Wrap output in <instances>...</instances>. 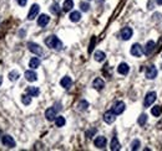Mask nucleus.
I'll use <instances>...</instances> for the list:
<instances>
[{
	"label": "nucleus",
	"instance_id": "nucleus-8",
	"mask_svg": "<svg viewBox=\"0 0 162 151\" xmlns=\"http://www.w3.org/2000/svg\"><path fill=\"white\" fill-rule=\"evenodd\" d=\"M155 47H156V45H155V42H153L152 40L147 41L146 45H145V48H143V53L146 54V56H148V54H151V53L153 52Z\"/></svg>",
	"mask_w": 162,
	"mask_h": 151
},
{
	"label": "nucleus",
	"instance_id": "nucleus-32",
	"mask_svg": "<svg viewBox=\"0 0 162 151\" xmlns=\"http://www.w3.org/2000/svg\"><path fill=\"white\" fill-rule=\"evenodd\" d=\"M140 145H141L140 140L135 139V140L131 143V150H137V149H140Z\"/></svg>",
	"mask_w": 162,
	"mask_h": 151
},
{
	"label": "nucleus",
	"instance_id": "nucleus-24",
	"mask_svg": "<svg viewBox=\"0 0 162 151\" xmlns=\"http://www.w3.org/2000/svg\"><path fill=\"white\" fill-rule=\"evenodd\" d=\"M120 143H118V140H117V138H112V140H111V150L112 151H116V150H120Z\"/></svg>",
	"mask_w": 162,
	"mask_h": 151
},
{
	"label": "nucleus",
	"instance_id": "nucleus-15",
	"mask_svg": "<svg viewBox=\"0 0 162 151\" xmlns=\"http://www.w3.org/2000/svg\"><path fill=\"white\" fill-rule=\"evenodd\" d=\"M93 143H95V146H96V147L104 149V147L106 146V143H107V141H106V138H105V136H97Z\"/></svg>",
	"mask_w": 162,
	"mask_h": 151
},
{
	"label": "nucleus",
	"instance_id": "nucleus-25",
	"mask_svg": "<svg viewBox=\"0 0 162 151\" xmlns=\"http://www.w3.org/2000/svg\"><path fill=\"white\" fill-rule=\"evenodd\" d=\"M151 113H152L153 117H160L161 113H162V108H161L160 105H155V107L151 109Z\"/></svg>",
	"mask_w": 162,
	"mask_h": 151
},
{
	"label": "nucleus",
	"instance_id": "nucleus-4",
	"mask_svg": "<svg viewBox=\"0 0 162 151\" xmlns=\"http://www.w3.org/2000/svg\"><path fill=\"white\" fill-rule=\"evenodd\" d=\"M156 92H150V93H147L146 94V97H145V102H143V105L147 108V107H150L153 104V102L156 100Z\"/></svg>",
	"mask_w": 162,
	"mask_h": 151
},
{
	"label": "nucleus",
	"instance_id": "nucleus-16",
	"mask_svg": "<svg viewBox=\"0 0 162 151\" xmlns=\"http://www.w3.org/2000/svg\"><path fill=\"white\" fill-rule=\"evenodd\" d=\"M60 84H61V87L62 88H65V89H69L70 87H71V84H72V79L70 78V77H64L61 80H60Z\"/></svg>",
	"mask_w": 162,
	"mask_h": 151
},
{
	"label": "nucleus",
	"instance_id": "nucleus-17",
	"mask_svg": "<svg viewBox=\"0 0 162 151\" xmlns=\"http://www.w3.org/2000/svg\"><path fill=\"white\" fill-rule=\"evenodd\" d=\"M49 22H50V18H49L48 15H45V14L40 15V18L37 19V25H39V26H41V27L46 26Z\"/></svg>",
	"mask_w": 162,
	"mask_h": 151
},
{
	"label": "nucleus",
	"instance_id": "nucleus-14",
	"mask_svg": "<svg viewBox=\"0 0 162 151\" xmlns=\"http://www.w3.org/2000/svg\"><path fill=\"white\" fill-rule=\"evenodd\" d=\"M92 87L95 88L96 90H102L104 87H105V82L101 78H96V79H93V82H92Z\"/></svg>",
	"mask_w": 162,
	"mask_h": 151
},
{
	"label": "nucleus",
	"instance_id": "nucleus-21",
	"mask_svg": "<svg viewBox=\"0 0 162 151\" xmlns=\"http://www.w3.org/2000/svg\"><path fill=\"white\" fill-rule=\"evenodd\" d=\"M105 57H106V54L102 51H96L95 54H93V58H95V61H97V62H102L105 60Z\"/></svg>",
	"mask_w": 162,
	"mask_h": 151
},
{
	"label": "nucleus",
	"instance_id": "nucleus-23",
	"mask_svg": "<svg viewBox=\"0 0 162 151\" xmlns=\"http://www.w3.org/2000/svg\"><path fill=\"white\" fill-rule=\"evenodd\" d=\"M80 19H81V14L79 11H74L70 14V20L72 22H77V21H80Z\"/></svg>",
	"mask_w": 162,
	"mask_h": 151
},
{
	"label": "nucleus",
	"instance_id": "nucleus-26",
	"mask_svg": "<svg viewBox=\"0 0 162 151\" xmlns=\"http://www.w3.org/2000/svg\"><path fill=\"white\" fill-rule=\"evenodd\" d=\"M65 123H66V120H65L64 117H56V118H55V124H56L58 128L64 126V125H65Z\"/></svg>",
	"mask_w": 162,
	"mask_h": 151
},
{
	"label": "nucleus",
	"instance_id": "nucleus-29",
	"mask_svg": "<svg viewBox=\"0 0 162 151\" xmlns=\"http://www.w3.org/2000/svg\"><path fill=\"white\" fill-rule=\"evenodd\" d=\"M9 79L10 80H18L19 79V72L18 71H11L9 73Z\"/></svg>",
	"mask_w": 162,
	"mask_h": 151
},
{
	"label": "nucleus",
	"instance_id": "nucleus-33",
	"mask_svg": "<svg viewBox=\"0 0 162 151\" xmlns=\"http://www.w3.org/2000/svg\"><path fill=\"white\" fill-rule=\"evenodd\" d=\"M80 8H81V10L83 11H85V12H87L89 10H90V5L87 4V3H80Z\"/></svg>",
	"mask_w": 162,
	"mask_h": 151
},
{
	"label": "nucleus",
	"instance_id": "nucleus-28",
	"mask_svg": "<svg viewBox=\"0 0 162 151\" xmlns=\"http://www.w3.org/2000/svg\"><path fill=\"white\" fill-rule=\"evenodd\" d=\"M137 123H139L140 126H143L146 123H147V115L146 114H141L140 118H139V120H137Z\"/></svg>",
	"mask_w": 162,
	"mask_h": 151
},
{
	"label": "nucleus",
	"instance_id": "nucleus-3",
	"mask_svg": "<svg viewBox=\"0 0 162 151\" xmlns=\"http://www.w3.org/2000/svg\"><path fill=\"white\" fill-rule=\"evenodd\" d=\"M125 108H126L125 103H124V102H121V100H118V102H116V103L114 104V107H112V112H114L116 115H120V114H122V113H124Z\"/></svg>",
	"mask_w": 162,
	"mask_h": 151
},
{
	"label": "nucleus",
	"instance_id": "nucleus-38",
	"mask_svg": "<svg viewBox=\"0 0 162 151\" xmlns=\"http://www.w3.org/2000/svg\"><path fill=\"white\" fill-rule=\"evenodd\" d=\"M156 3H157L158 5H162V0H156Z\"/></svg>",
	"mask_w": 162,
	"mask_h": 151
},
{
	"label": "nucleus",
	"instance_id": "nucleus-40",
	"mask_svg": "<svg viewBox=\"0 0 162 151\" xmlns=\"http://www.w3.org/2000/svg\"><path fill=\"white\" fill-rule=\"evenodd\" d=\"M0 135H2V131H0Z\"/></svg>",
	"mask_w": 162,
	"mask_h": 151
},
{
	"label": "nucleus",
	"instance_id": "nucleus-36",
	"mask_svg": "<svg viewBox=\"0 0 162 151\" xmlns=\"http://www.w3.org/2000/svg\"><path fill=\"white\" fill-rule=\"evenodd\" d=\"M161 48H162V36L160 37V41H158V45H157V47H155V50H157V52H160V51H161Z\"/></svg>",
	"mask_w": 162,
	"mask_h": 151
},
{
	"label": "nucleus",
	"instance_id": "nucleus-37",
	"mask_svg": "<svg viewBox=\"0 0 162 151\" xmlns=\"http://www.w3.org/2000/svg\"><path fill=\"white\" fill-rule=\"evenodd\" d=\"M18 3H19L20 6H25L26 3H28V0H18Z\"/></svg>",
	"mask_w": 162,
	"mask_h": 151
},
{
	"label": "nucleus",
	"instance_id": "nucleus-6",
	"mask_svg": "<svg viewBox=\"0 0 162 151\" xmlns=\"http://www.w3.org/2000/svg\"><path fill=\"white\" fill-rule=\"evenodd\" d=\"M157 77V68L155 66H148L146 68V78L147 79H155Z\"/></svg>",
	"mask_w": 162,
	"mask_h": 151
},
{
	"label": "nucleus",
	"instance_id": "nucleus-5",
	"mask_svg": "<svg viewBox=\"0 0 162 151\" xmlns=\"http://www.w3.org/2000/svg\"><path fill=\"white\" fill-rule=\"evenodd\" d=\"M2 143H3V145L4 146H6V147H9V149H12V147H15V140L11 138L10 135H4L3 138H2Z\"/></svg>",
	"mask_w": 162,
	"mask_h": 151
},
{
	"label": "nucleus",
	"instance_id": "nucleus-31",
	"mask_svg": "<svg viewBox=\"0 0 162 151\" xmlns=\"http://www.w3.org/2000/svg\"><path fill=\"white\" fill-rule=\"evenodd\" d=\"M77 107H79V110H86L87 107H89V103L86 100H81Z\"/></svg>",
	"mask_w": 162,
	"mask_h": 151
},
{
	"label": "nucleus",
	"instance_id": "nucleus-34",
	"mask_svg": "<svg viewBox=\"0 0 162 151\" xmlns=\"http://www.w3.org/2000/svg\"><path fill=\"white\" fill-rule=\"evenodd\" d=\"M95 42H96V38H95V36H93V37L91 38V42H90V46H89V52H90V53H91V52H92V50H93Z\"/></svg>",
	"mask_w": 162,
	"mask_h": 151
},
{
	"label": "nucleus",
	"instance_id": "nucleus-2",
	"mask_svg": "<svg viewBox=\"0 0 162 151\" xmlns=\"http://www.w3.org/2000/svg\"><path fill=\"white\" fill-rule=\"evenodd\" d=\"M28 47H29V51H30V52H33L34 54H37V56H43V54H44L43 48L40 47L37 44L29 42V44H28Z\"/></svg>",
	"mask_w": 162,
	"mask_h": 151
},
{
	"label": "nucleus",
	"instance_id": "nucleus-30",
	"mask_svg": "<svg viewBox=\"0 0 162 151\" xmlns=\"http://www.w3.org/2000/svg\"><path fill=\"white\" fill-rule=\"evenodd\" d=\"M50 10H51L52 14H55V15H59V14H60V6L58 4H52L51 8H50Z\"/></svg>",
	"mask_w": 162,
	"mask_h": 151
},
{
	"label": "nucleus",
	"instance_id": "nucleus-19",
	"mask_svg": "<svg viewBox=\"0 0 162 151\" xmlns=\"http://www.w3.org/2000/svg\"><path fill=\"white\" fill-rule=\"evenodd\" d=\"M25 78H26V80H29V82H35L37 79V74L34 71H26L25 72Z\"/></svg>",
	"mask_w": 162,
	"mask_h": 151
},
{
	"label": "nucleus",
	"instance_id": "nucleus-35",
	"mask_svg": "<svg viewBox=\"0 0 162 151\" xmlns=\"http://www.w3.org/2000/svg\"><path fill=\"white\" fill-rule=\"evenodd\" d=\"M96 133V129H91V130H89V131H86V136L90 139V138H92V135Z\"/></svg>",
	"mask_w": 162,
	"mask_h": 151
},
{
	"label": "nucleus",
	"instance_id": "nucleus-11",
	"mask_svg": "<svg viewBox=\"0 0 162 151\" xmlns=\"http://www.w3.org/2000/svg\"><path fill=\"white\" fill-rule=\"evenodd\" d=\"M132 29L131 27H124L122 30H121V38H122L124 41H127L132 37Z\"/></svg>",
	"mask_w": 162,
	"mask_h": 151
},
{
	"label": "nucleus",
	"instance_id": "nucleus-9",
	"mask_svg": "<svg viewBox=\"0 0 162 151\" xmlns=\"http://www.w3.org/2000/svg\"><path fill=\"white\" fill-rule=\"evenodd\" d=\"M56 114H58V110L55 108H49V109H46V112H45V118L49 120V121H52V120H55V118H56Z\"/></svg>",
	"mask_w": 162,
	"mask_h": 151
},
{
	"label": "nucleus",
	"instance_id": "nucleus-1",
	"mask_svg": "<svg viewBox=\"0 0 162 151\" xmlns=\"http://www.w3.org/2000/svg\"><path fill=\"white\" fill-rule=\"evenodd\" d=\"M45 45L52 50H58V51L62 48V42L58 38V36H54V35L45 38Z\"/></svg>",
	"mask_w": 162,
	"mask_h": 151
},
{
	"label": "nucleus",
	"instance_id": "nucleus-13",
	"mask_svg": "<svg viewBox=\"0 0 162 151\" xmlns=\"http://www.w3.org/2000/svg\"><path fill=\"white\" fill-rule=\"evenodd\" d=\"M117 72L120 73V74H124V76H126L129 72H130V67H129V64L127 63H120L118 64V67H117Z\"/></svg>",
	"mask_w": 162,
	"mask_h": 151
},
{
	"label": "nucleus",
	"instance_id": "nucleus-20",
	"mask_svg": "<svg viewBox=\"0 0 162 151\" xmlns=\"http://www.w3.org/2000/svg\"><path fill=\"white\" fill-rule=\"evenodd\" d=\"M72 8H74V2H72V0H65L64 5H62V10L65 12H67V11H70Z\"/></svg>",
	"mask_w": 162,
	"mask_h": 151
},
{
	"label": "nucleus",
	"instance_id": "nucleus-39",
	"mask_svg": "<svg viewBox=\"0 0 162 151\" xmlns=\"http://www.w3.org/2000/svg\"><path fill=\"white\" fill-rule=\"evenodd\" d=\"M2 82H3V78H2V76H0V86H2Z\"/></svg>",
	"mask_w": 162,
	"mask_h": 151
},
{
	"label": "nucleus",
	"instance_id": "nucleus-22",
	"mask_svg": "<svg viewBox=\"0 0 162 151\" xmlns=\"http://www.w3.org/2000/svg\"><path fill=\"white\" fill-rule=\"evenodd\" d=\"M40 66V60L37 58V57H34V58H31L30 60V62H29V67L31 68V70H36V68Z\"/></svg>",
	"mask_w": 162,
	"mask_h": 151
},
{
	"label": "nucleus",
	"instance_id": "nucleus-10",
	"mask_svg": "<svg viewBox=\"0 0 162 151\" xmlns=\"http://www.w3.org/2000/svg\"><path fill=\"white\" fill-rule=\"evenodd\" d=\"M115 120H116V114L112 110H109L104 114V121L107 123V124H112Z\"/></svg>",
	"mask_w": 162,
	"mask_h": 151
},
{
	"label": "nucleus",
	"instance_id": "nucleus-27",
	"mask_svg": "<svg viewBox=\"0 0 162 151\" xmlns=\"http://www.w3.org/2000/svg\"><path fill=\"white\" fill-rule=\"evenodd\" d=\"M21 102H23L24 105H29V104L31 103V95H29V94H24L23 97H21Z\"/></svg>",
	"mask_w": 162,
	"mask_h": 151
},
{
	"label": "nucleus",
	"instance_id": "nucleus-18",
	"mask_svg": "<svg viewBox=\"0 0 162 151\" xmlns=\"http://www.w3.org/2000/svg\"><path fill=\"white\" fill-rule=\"evenodd\" d=\"M26 93H28L29 95H31V97H39L40 89L37 87H28L26 88Z\"/></svg>",
	"mask_w": 162,
	"mask_h": 151
},
{
	"label": "nucleus",
	"instance_id": "nucleus-7",
	"mask_svg": "<svg viewBox=\"0 0 162 151\" xmlns=\"http://www.w3.org/2000/svg\"><path fill=\"white\" fill-rule=\"evenodd\" d=\"M142 53H143V50H142L141 45H139V44H133L132 45V47H131V54H132V56L141 57Z\"/></svg>",
	"mask_w": 162,
	"mask_h": 151
},
{
	"label": "nucleus",
	"instance_id": "nucleus-12",
	"mask_svg": "<svg viewBox=\"0 0 162 151\" xmlns=\"http://www.w3.org/2000/svg\"><path fill=\"white\" fill-rule=\"evenodd\" d=\"M39 10H40V6L37 4H34L31 8H30V11L28 14V19L29 20H34L36 18V15L39 14Z\"/></svg>",
	"mask_w": 162,
	"mask_h": 151
}]
</instances>
